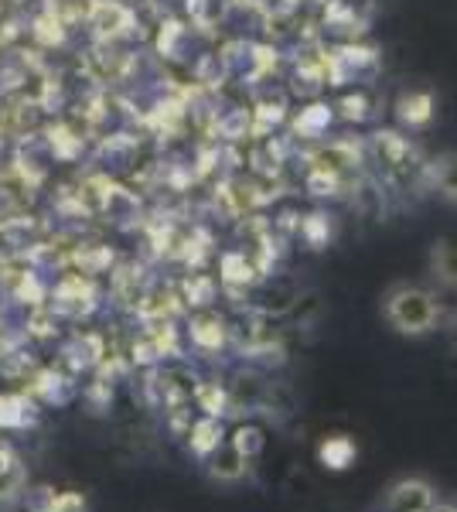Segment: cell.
<instances>
[{"label": "cell", "mask_w": 457, "mask_h": 512, "mask_svg": "<svg viewBox=\"0 0 457 512\" xmlns=\"http://www.w3.org/2000/svg\"><path fill=\"white\" fill-rule=\"evenodd\" d=\"M430 512H457V509H454V506H434Z\"/></svg>", "instance_id": "cell-5"}, {"label": "cell", "mask_w": 457, "mask_h": 512, "mask_svg": "<svg viewBox=\"0 0 457 512\" xmlns=\"http://www.w3.org/2000/svg\"><path fill=\"white\" fill-rule=\"evenodd\" d=\"M321 458H324V461H331V468H345V465H348V458H352V444H348V441H331V444H324Z\"/></svg>", "instance_id": "cell-4"}, {"label": "cell", "mask_w": 457, "mask_h": 512, "mask_svg": "<svg viewBox=\"0 0 457 512\" xmlns=\"http://www.w3.org/2000/svg\"><path fill=\"white\" fill-rule=\"evenodd\" d=\"M437 188H440V195H444L447 202L457 205V158H451V161L444 164V168H440Z\"/></svg>", "instance_id": "cell-3"}, {"label": "cell", "mask_w": 457, "mask_h": 512, "mask_svg": "<svg viewBox=\"0 0 457 512\" xmlns=\"http://www.w3.org/2000/svg\"><path fill=\"white\" fill-rule=\"evenodd\" d=\"M430 263H434V274L444 280V284L457 287V236L440 239V243L434 246V256H430Z\"/></svg>", "instance_id": "cell-2"}, {"label": "cell", "mask_w": 457, "mask_h": 512, "mask_svg": "<svg viewBox=\"0 0 457 512\" xmlns=\"http://www.w3.org/2000/svg\"><path fill=\"white\" fill-rule=\"evenodd\" d=\"M386 318L396 332L423 335L437 325L440 308H437L434 294L420 291V287H396V291L386 297Z\"/></svg>", "instance_id": "cell-1"}]
</instances>
